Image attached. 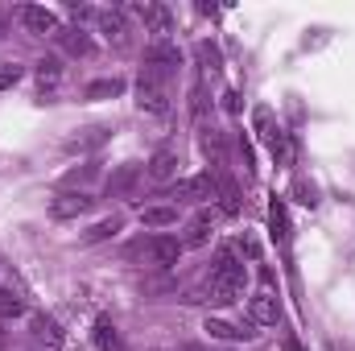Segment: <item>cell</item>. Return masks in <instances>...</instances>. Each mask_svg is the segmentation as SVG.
<instances>
[{
  "mask_svg": "<svg viewBox=\"0 0 355 351\" xmlns=\"http://www.w3.org/2000/svg\"><path fill=\"white\" fill-rule=\"evenodd\" d=\"M244 281H248V273H244V264L236 261V248H223L215 264H211V277H207V302L211 306H232V302H240V293H244Z\"/></svg>",
  "mask_w": 355,
  "mask_h": 351,
  "instance_id": "6da1fadb",
  "label": "cell"
},
{
  "mask_svg": "<svg viewBox=\"0 0 355 351\" xmlns=\"http://www.w3.org/2000/svg\"><path fill=\"white\" fill-rule=\"evenodd\" d=\"M166 198L178 203H215V174H194V178H178L166 190Z\"/></svg>",
  "mask_w": 355,
  "mask_h": 351,
  "instance_id": "7a4b0ae2",
  "label": "cell"
},
{
  "mask_svg": "<svg viewBox=\"0 0 355 351\" xmlns=\"http://www.w3.org/2000/svg\"><path fill=\"white\" fill-rule=\"evenodd\" d=\"M83 211H91L87 190H62V194L50 198V219H79Z\"/></svg>",
  "mask_w": 355,
  "mask_h": 351,
  "instance_id": "3957f363",
  "label": "cell"
},
{
  "mask_svg": "<svg viewBox=\"0 0 355 351\" xmlns=\"http://www.w3.org/2000/svg\"><path fill=\"white\" fill-rule=\"evenodd\" d=\"M17 17H21V25H25L29 33H50V37H54V33L62 29V25H58V17H54L50 8H42V4H21V8H17Z\"/></svg>",
  "mask_w": 355,
  "mask_h": 351,
  "instance_id": "277c9868",
  "label": "cell"
},
{
  "mask_svg": "<svg viewBox=\"0 0 355 351\" xmlns=\"http://www.w3.org/2000/svg\"><path fill=\"white\" fill-rule=\"evenodd\" d=\"M202 331H207L211 339H223V343H252V339H257V323L232 327V323H223V318H207Z\"/></svg>",
  "mask_w": 355,
  "mask_h": 351,
  "instance_id": "5b68a950",
  "label": "cell"
},
{
  "mask_svg": "<svg viewBox=\"0 0 355 351\" xmlns=\"http://www.w3.org/2000/svg\"><path fill=\"white\" fill-rule=\"evenodd\" d=\"M248 314H252L257 327H277V323H281V302H277L268 289H261V293L248 298Z\"/></svg>",
  "mask_w": 355,
  "mask_h": 351,
  "instance_id": "8992f818",
  "label": "cell"
},
{
  "mask_svg": "<svg viewBox=\"0 0 355 351\" xmlns=\"http://www.w3.org/2000/svg\"><path fill=\"white\" fill-rule=\"evenodd\" d=\"M145 170H149L153 182H174V178H178V149H174V145H157Z\"/></svg>",
  "mask_w": 355,
  "mask_h": 351,
  "instance_id": "52a82bcc",
  "label": "cell"
},
{
  "mask_svg": "<svg viewBox=\"0 0 355 351\" xmlns=\"http://www.w3.org/2000/svg\"><path fill=\"white\" fill-rule=\"evenodd\" d=\"M211 223H215V203L211 207H202L194 219H190V228H186V240H182V248H202L207 240H211Z\"/></svg>",
  "mask_w": 355,
  "mask_h": 351,
  "instance_id": "ba28073f",
  "label": "cell"
},
{
  "mask_svg": "<svg viewBox=\"0 0 355 351\" xmlns=\"http://www.w3.org/2000/svg\"><path fill=\"white\" fill-rule=\"evenodd\" d=\"M99 33L107 37V46H116V50H124L128 46V21H124V12H99Z\"/></svg>",
  "mask_w": 355,
  "mask_h": 351,
  "instance_id": "9c48e42d",
  "label": "cell"
},
{
  "mask_svg": "<svg viewBox=\"0 0 355 351\" xmlns=\"http://www.w3.org/2000/svg\"><path fill=\"white\" fill-rule=\"evenodd\" d=\"M29 335L46 348H62V327L50 314H29Z\"/></svg>",
  "mask_w": 355,
  "mask_h": 351,
  "instance_id": "30bf717a",
  "label": "cell"
},
{
  "mask_svg": "<svg viewBox=\"0 0 355 351\" xmlns=\"http://www.w3.org/2000/svg\"><path fill=\"white\" fill-rule=\"evenodd\" d=\"M137 108L149 112V116H166V112H170V95H166V87L141 83V87H137Z\"/></svg>",
  "mask_w": 355,
  "mask_h": 351,
  "instance_id": "8fae6325",
  "label": "cell"
},
{
  "mask_svg": "<svg viewBox=\"0 0 355 351\" xmlns=\"http://www.w3.org/2000/svg\"><path fill=\"white\" fill-rule=\"evenodd\" d=\"M54 42H58L71 58H87L91 50H95L91 33H83V29H58V33H54Z\"/></svg>",
  "mask_w": 355,
  "mask_h": 351,
  "instance_id": "7c38bea8",
  "label": "cell"
},
{
  "mask_svg": "<svg viewBox=\"0 0 355 351\" xmlns=\"http://www.w3.org/2000/svg\"><path fill=\"white\" fill-rule=\"evenodd\" d=\"M215 198H219L223 215H240V186L227 174H215Z\"/></svg>",
  "mask_w": 355,
  "mask_h": 351,
  "instance_id": "4fadbf2b",
  "label": "cell"
},
{
  "mask_svg": "<svg viewBox=\"0 0 355 351\" xmlns=\"http://www.w3.org/2000/svg\"><path fill=\"white\" fill-rule=\"evenodd\" d=\"M95 348L99 351H124V339L112 327V318H95Z\"/></svg>",
  "mask_w": 355,
  "mask_h": 351,
  "instance_id": "5bb4252c",
  "label": "cell"
},
{
  "mask_svg": "<svg viewBox=\"0 0 355 351\" xmlns=\"http://www.w3.org/2000/svg\"><path fill=\"white\" fill-rule=\"evenodd\" d=\"M149 257L157 264H174L182 257V240H170V236H157V240H149Z\"/></svg>",
  "mask_w": 355,
  "mask_h": 351,
  "instance_id": "9a60e30c",
  "label": "cell"
},
{
  "mask_svg": "<svg viewBox=\"0 0 355 351\" xmlns=\"http://www.w3.org/2000/svg\"><path fill=\"white\" fill-rule=\"evenodd\" d=\"M141 174H145V166H137V162H128V166H120L116 174L107 178V194H124V190H128V186H132V182H137Z\"/></svg>",
  "mask_w": 355,
  "mask_h": 351,
  "instance_id": "2e32d148",
  "label": "cell"
},
{
  "mask_svg": "<svg viewBox=\"0 0 355 351\" xmlns=\"http://www.w3.org/2000/svg\"><path fill=\"white\" fill-rule=\"evenodd\" d=\"M120 228H124V219H120V215H107V219H99V223H95L91 232H83V244H99V240H112V236H116Z\"/></svg>",
  "mask_w": 355,
  "mask_h": 351,
  "instance_id": "e0dca14e",
  "label": "cell"
},
{
  "mask_svg": "<svg viewBox=\"0 0 355 351\" xmlns=\"http://www.w3.org/2000/svg\"><path fill=\"white\" fill-rule=\"evenodd\" d=\"M141 223H145V228H174L178 207H145V211H141Z\"/></svg>",
  "mask_w": 355,
  "mask_h": 351,
  "instance_id": "ac0fdd59",
  "label": "cell"
},
{
  "mask_svg": "<svg viewBox=\"0 0 355 351\" xmlns=\"http://www.w3.org/2000/svg\"><path fill=\"white\" fill-rule=\"evenodd\" d=\"M124 91V79H95L83 87V99H116Z\"/></svg>",
  "mask_w": 355,
  "mask_h": 351,
  "instance_id": "d6986e66",
  "label": "cell"
},
{
  "mask_svg": "<svg viewBox=\"0 0 355 351\" xmlns=\"http://www.w3.org/2000/svg\"><path fill=\"white\" fill-rule=\"evenodd\" d=\"M194 58L202 62L207 75H219V67H223V54H219V46H211V42H198V46H194Z\"/></svg>",
  "mask_w": 355,
  "mask_h": 351,
  "instance_id": "ffe728a7",
  "label": "cell"
},
{
  "mask_svg": "<svg viewBox=\"0 0 355 351\" xmlns=\"http://www.w3.org/2000/svg\"><path fill=\"white\" fill-rule=\"evenodd\" d=\"M33 75H37V87H42V91L58 87V79H62V62H58V58H42Z\"/></svg>",
  "mask_w": 355,
  "mask_h": 351,
  "instance_id": "44dd1931",
  "label": "cell"
},
{
  "mask_svg": "<svg viewBox=\"0 0 355 351\" xmlns=\"http://www.w3.org/2000/svg\"><path fill=\"white\" fill-rule=\"evenodd\" d=\"M268 228H272V236H277L281 244L289 240V223H285V203H281V198L268 203Z\"/></svg>",
  "mask_w": 355,
  "mask_h": 351,
  "instance_id": "7402d4cb",
  "label": "cell"
},
{
  "mask_svg": "<svg viewBox=\"0 0 355 351\" xmlns=\"http://www.w3.org/2000/svg\"><path fill=\"white\" fill-rule=\"evenodd\" d=\"M21 314H25V302L12 289H0V318H21Z\"/></svg>",
  "mask_w": 355,
  "mask_h": 351,
  "instance_id": "603a6c76",
  "label": "cell"
},
{
  "mask_svg": "<svg viewBox=\"0 0 355 351\" xmlns=\"http://www.w3.org/2000/svg\"><path fill=\"white\" fill-rule=\"evenodd\" d=\"M21 79H25V67H17V62H4V67H0V91L17 87Z\"/></svg>",
  "mask_w": 355,
  "mask_h": 351,
  "instance_id": "cb8c5ba5",
  "label": "cell"
},
{
  "mask_svg": "<svg viewBox=\"0 0 355 351\" xmlns=\"http://www.w3.org/2000/svg\"><path fill=\"white\" fill-rule=\"evenodd\" d=\"M190 112H194V120H202V116H207V87H202V83L190 91Z\"/></svg>",
  "mask_w": 355,
  "mask_h": 351,
  "instance_id": "d4e9b609",
  "label": "cell"
},
{
  "mask_svg": "<svg viewBox=\"0 0 355 351\" xmlns=\"http://www.w3.org/2000/svg\"><path fill=\"white\" fill-rule=\"evenodd\" d=\"M293 194H297V203H302V207H318V190H314L310 182H297V186H293Z\"/></svg>",
  "mask_w": 355,
  "mask_h": 351,
  "instance_id": "484cf974",
  "label": "cell"
},
{
  "mask_svg": "<svg viewBox=\"0 0 355 351\" xmlns=\"http://www.w3.org/2000/svg\"><path fill=\"white\" fill-rule=\"evenodd\" d=\"M252 124H257L261 137H272V112H268V108H257V112H252Z\"/></svg>",
  "mask_w": 355,
  "mask_h": 351,
  "instance_id": "4316f807",
  "label": "cell"
},
{
  "mask_svg": "<svg viewBox=\"0 0 355 351\" xmlns=\"http://www.w3.org/2000/svg\"><path fill=\"white\" fill-rule=\"evenodd\" d=\"M236 252H240V257H248V261H257V257H261V248H257V240H252V236H240V240H236Z\"/></svg>",
  "mask_w": 355,
  "mask_h": 351,
  "instance_id": "83f0119b",
  "label": "cell"
},
{
  "mask_svg": "<svg viewBox=\"0 0 355 351\" xmlns=\"http://www.w3.org/2000/svg\"><path fill=\"white\" fill-rule=\"evenodd\" d=\"M223 108H227L232 116H240V108H244V103H240V91H223Z\"/></svg>",
  "mask_w": 355,
  "mask_h": 351,
  "instance_id": "f1b7e54d",
  "label": "cell"
},
{
  "mask_svg": "<svg viewBox=\"0 0 355 351\" xmlns=\"http://www.w3.org/2000/svg\"><path fill=\"white\" fill-rule=\"evenodd\" d=\"M285 351H302V343L297 339H285Z\"/></svg>",
  "mask_w": 355,
  "mask_h": 351,
  "instance_id": "f546056e",
  "label": "cell"
},
{
  "mask_svg": "<svg viewBox=\"0 0 355 351\" xmlns=\"http://www.w3.org/2000/svg\"><path fill=\"white\" fill-rule=\"evenodd\" d=\"M182 351H207L202 343H182Z\"/></svg>",
  "mask_w": 355,
  "mask_h": 351,
  "instance_id": "4dcf8cb0",
  "label": "cell"
},
{
  "mask_svg": "<svg viewBox=\"0 0 355 351\" xmlns=\"http://www.w3.org/2000/svg\"><path fill=\"white\" fill-rule=\"evenodd\" d=\"M4 343H8V335H4V331H0V351H4Z\"/></svg>",
  "mask_w": 355,
  "mask_h": 351,
  "instance_id": "1f68e13d",
  "label": "cell"
}]
</instances>
